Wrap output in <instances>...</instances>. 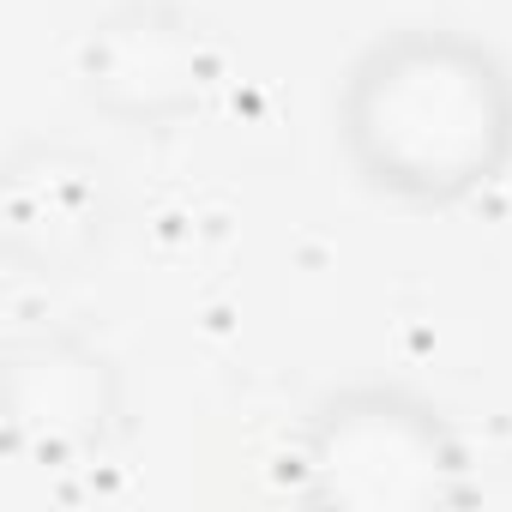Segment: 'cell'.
Instances as JSON below:
<instances>
[{
    "label": "cell",
    "mask_w": 512,
    "mask_h": 512,
    "mask_svg": "<svg viewBox=\"0 0 512 512\" xmlns=\"http://www.w3.org/2000/svg\"><path fill=\"white\" fill-rule=\"evenodd\" d=\"M332 121L374 199L446 211L512 169V61L464 25H392L350 55Z\"/></svg>",
    "instance_id": "cell-1"
},
{
    "label": "cell",
    "mask_w": 512,
    "mask_h": 512,
    "mask_svg": "<svg viewBox=\"0 0 512 512\" xmlns=\"http://www.w3.org/2000/svg\"><path fill=\"white\" fill-rule=\"evenodd\" d=\"M115 223V187L109 169L55 139H31L0 169V247L7 260L37 278H73L85 272Z\"/></svg>",
    "instance_id": "cell-5"
},
{
    "label": "cell",
    "mask_w": 512,
    "mask_h": 512,
    "mask_svg": "<svg viewBox=\"0 0 512 512\" xmlns=\"http://www.w3.org/2000/svg\"><path fill=\"white\" fill-rule=\"evenodd\" d=\"M296 470L320 512H458L476 500L452 416L386 380L332 386L296 434Z\"/></svg>",
    "instance_id": "cell-2"
},
{
    "label": "cell",
    "mask_w": 512,
    "mask_h": 512,
    "mask_svg": "<svg viewBox=\"0 0 512 512\" xmlns=\"http://www.w3.org/2000/svg\"><path fill=\"white\" fill-rule=\"evenodd\" d=\"M73 79L103 121L169 133L205 109L217 85V37L187 0H115L85 25Z\"/></svg>",
    "instance_id": "cell-3"
},
{
    "label": "cell",
    "mask_w": 512,
    "mask_h": 512,
    "mask_svg": "<svg viewBox=\"0 0 512 512\" xmlns=\"http://www.w3.org/2000/svg\"><path fill=\"white\" fill-rule=\"evenodd\" d=\"M127 422L121 362L79 326H31L0 350V434L31 464H91Z\"/></svg>",
    "instance_id": "cell-4"
}]
</instances>
